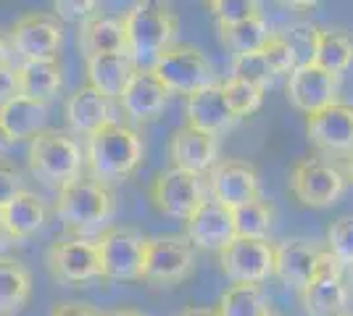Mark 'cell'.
Returning <instances> with one entry per match:
<instances>
[{
    "instance_id": "ac0fdd59",
    "label": "cell",
    "mask_w": 353,
    "mask_h": 316,
    "mask_svg": "<svg viewBox=\"0 0 353 316\" xmlns=\"http://www.w3.org/2000/svg\"><path fill=\"white\" fill-rule=\"evenodd\" d=\"M338 90L340 76L324 72L316 63L295 69L288 76V101L293 103V108L303 111L306 116L322 111L327 105L338 103Z\"/></svg>"
},
{
    "instance_id": "3957f363",
    "label": "cell",
    "mask_w": 353,
    "mask_h": 316,
    "mask_svg": "<svg viewBox=\"0 0 353 316\" xmlns=\"http://www.w3.org/2000/svg\"><path fill=\"white\" fill-rule=\"evenodd\" d=\"M56 213L72 232H90L105 227L117 213V196L103 182L92 177H77L59 187Z\"/></svg>"
},
{
    "instance_id": "60d3db41",
    "label": "cell",
    "mask_w": 353,
    "mask_h": 316,
    "mask_svg": "<svg viewBox=\"0 0 353 316\" xmlns=\"http://www.w3.org/2000/svg\"><path fill=\"white\" fill-rule=\"evenodd\" d=\"M50 316H101L95 308H90L85 303H59L53 306Z\"/></svg>"
},
{
    "instance_id": "d4e9b609",
    "label": "cell",
    "mask_w": 353,
    "mask_h": 316,
    "mask_svg": "<svg viewBox=\"0 0 353 316\" xmlns=\"http://www.w3.org/2000/svg\"><path fill=\"white\" fill-rule=\"evenodd\" d=\"M45 216H48V209L43 198L30 190H21L6 206H0V227L14 240H27L32 235H37L45 224Z\"/></svg>"
},
{
    "instance_id": "7402d4cb",
    "label": "cell",
    "mask_w": 353,
    "mask_h": 316,
    "mask_svg": "<svg viewBox=\"0 0 353 316\" xmlns=\"http://www.w3.org/2000/svg\"><path fill=\"white\" fill-rule=\"evenodd\" d=\"M169 101V90L161 85V79L153 74L150 69H137L132 79L127 82V87L119 98L121 111L134 121H145L159 116L163 105Z\"/></svg>"
},
{
    "instance_id": "e0dca14e",
    "label": "cell",
    "mask_w": 353,
    "mask_h": 316,
    "mask_svg": "<svg viewBox=\"0 0 353 316\" xmlns=\"http://www.w3.org/2000/svg\"><path fill=\"white\" fill-rule=\"evenodd\" d=\"M306 135L311 145L324 153H353V105L332 103L306 116Z\"/></svg>"
},
{
    "instance_id": "cb8c5ba5",
    "label": "cell",
    "mask_w": 353,
    "mask_h": 316,
    "mask_svg": "<svg viewBox=\"0 0 353 316\" xmlns=\"http://www.w3.org/2000/svg\"><path fill=\"white\" fill-rule=\"evenodd\" d=\"M85 69H88V85L108 101L114 98L119 101L127 82L137 72V66L127 53H105V56L85 59Z\"/></svg>"
},
{
    "instance_id": "f35d334b",
    "label": "cell",
    "mask_w": 353,
    "mask_h": 316,
    "mask_svg": "<svg viewBox=\"0 0 353 316\" xmlns=\"http://www.w3.org/2000/svg\"><path fill=\"white\" fill-rule=\"evenodd\" d=\"M24 190L21 185V174L19 169L11 166L8 161H0V206H6L11 198H16Z\"/></svg>"
},
{
    "instance_id": "4fadbf2b",
    "label": "cell",
    "mask_w": 353,
    "mask_h": 316,
    "mask_svg": "<svg viewBox=\"0 0 353 316\" xmlns=\"http://www.w3.org/2000/svg\"><path fill=\"white\" fill-rule=\"evenodd\" d=\"M195 269V248L188 238H148L143 280L159 285H176Z\"/></svg>"
},
{
    "instance_id": "83f0119b",
    "label": "cell",
    "mask_w": 353,
    "mask_h": 316,
    "mask_svg": "<svg viewBox=\"0 0 353 316\" xmlns=\"http://www.w3.org/2000/svg\"><path fill=\"white\" fill-rule=\"evenodd\" d=\"M19 95L48 103L53 95H59L63 85V72L56 59L50 61H21L19 66Z\"/></svg>"
},
{
    "instance_id": "d6986e66",
    "label": "cell",
    "mask_w": 353,
    "mask_h": 316,
    "mask_svg": "<svg viewBox=\"0 0 353 316\" xmlns=\"http://www.w3.org/2000/svg\"><path fill=\"white\" fill-rule=\"evenodd\" d=\"M322 253V248L306 238H288L277 242L274 245V277L282 285L301 293L314 280Z\"/></svg>"
},
{
    "instance_id": "277c9868",
    "label": "cell",
    "mask_w": 353,
    "mask_h": 316,
    "mask_svg": "<svg viewBox=\"0 0 353 316\" xmlns=\"http://www.w3.org/2000/svg\"><path fill=\"white\" fill-rule=\"evenodd\" d=\"M85 153L72 135L61 129H45L30 140V169L40 180L50 185H69L72 180L82 177Z\"/></svg>"
},
{
    "instance_id": "7a4b0ae2",
    "label": "cell",
    "mask_w": 353,
    "mask_h": 316,
    "mask_svg": "<svg viewBox=\"0 0 353 316\" xmlns=\"http://www.w3.org/2000/svg\"><path fill=\"white\" fill-rule=\"evenodd\" d=\"M121 21L127 34V56L137 69H150L161 53L176 45L179 19L163 3H134Z\"/></svg>"
},
{
    "instance_id": "b9f144b4",
    "label": "cell",
    "mask_w": 353,
    "mask_h": 316,
    "mask_svg": "<svg viewBox=\"0 0 353 316\" xmlns=\"http://www.w3.org/2000/svg\"><path fill=\"white\" fill-rule=\"evenodd\" d=\"M11 53H14V48H11V40L0 32V66H6L8 61H11Z\"/></svg>"
},
{
    "instance_id": "bcb514c9",
    "label": "cell",
    "mask_w": 353,
    "mask_h": 316,
    "mask_svg": "<svg viewBox=\"0 0 353 316\" xmlns=\"http://www.w3.org/2000/svg\"><path fill=\"white\" fill-rule=\"evenodd\" d=\"M345 177L353 182V153L348 156V161H345Z\"/></svg>"
},
{
    "instance_id": "f1b7e54d",
    "label": "cell",
    "mask_w": 353,
    "mask_h": 316,
    "mask_svg": "<svg viewBox=\"0 0 353 316\" xmlns=\"http://www.w3.org/2000/svg\"><path fill=\"white\" fill-rule=\"evenodd\" d=\"M32 295V274L16 258L0 256V316L21 311Z\"/></svg>"
},
{
    "instance_id": "f6af8a7d",
    "label": "cell",
    "mask_w": 353,
    "mask_h": 316,
    "mask_svg": "<svg viewBox=\"0 0 353 316\" xmlns=\"http://www.w3.org/2000/svg\"><path fill=\"white\" fill-rule=\"evenodd\" d=\"M103 316H148L143 311H132V308H117V311H108Z\"/></svg>"
},
{
    "instance_id": "9a60e30c",
    "label": "cell",
    "mask_w": 353,
    "mask_h": 316,
    "mask_svg": "<svg viewBox=\"0 0 353 316\" xmlns=\"http://www.w3.org/2000/svg\"><path fill=\"white\" fill-rule=\"evenodd\" d=\"M293 56H290V48L285 45L280 34H274L269 40V45L256 50V53H248V56H235L232 59V66H230V76H237V79H245L256 87H272L274 79L280 74H288L293 72Z\"/></svg>"
},
{
    "instance_id": "d590c367",
    "label": "cell",
    "mask_w": 353,
    "mask_h": 316,
    "mask_svg": "<svg viewBox=\"0 0 353 316\" xmlns=\"http://www.w3.org/2000/svg\"><path fill=\"white\" fill-rule=\"evenodd\" d=\"M327 251L338 258L340 264L348 269L353 266V213L340 216L327 229Z\"/></svg>"
},
{
    "instance_id": "5bb4252c",
    "label": "cell",
    "mask_w": 353,
    "mask_h": 316,
    "mask_svg": "<svg viewBox=\"0 0 353 316\" xmlns=\"http://www.w3.org/2000/svg\"><path fill=\"white\" fill-rule=\"evenodd\" d=\"M8 40L24 61H50L61 50L63 27L50 14H27L11 27Z\"/></svg>"
},
{
    "instance_id": "7c38bea8",
    "label": "cell",
    "mask_w": 353,
    "mask_h": 316,
    "mask_svg": "<svg viewBox=\"0 0 353 316\" xmlns=\"http://www.w3.org/2000/svg\"><path fill=\"white\" fill-rule=\"evenodd\" d=\"M48 269L53 280L63 285H79L101 277V253L98 242L82 235L61 238L48 248Z\"/></svg>"
},
{
    "instance_id": "7bdbcfd3",
    "label": "cell",
    "mask_w": 353,
    "mask_h": 316,
    "mask_svg": "<svg viewBox=\"0 0 353 316\" xmlns=\"http://www.w3.org/2000/svg\"><path fill=\"white\" fill-rule=\"evenodd\" d=\"M14 148V140H11V135L3 129V124H0V161H6V156H8V151Z\"/></svg>"
},
{
    "instance_id": "8992f818",
    "label": "cell",
    "mask_w": 353,
    "mask_h": 316,
    "mask_svg": "<svg viewBox=\"0 0 353 316\" xmlns=\"http://www.w3.org/2000/svg\"><path fill=\"white\" fill-rule=\"evenodd\" d=\"M345 182L348 177L332 161L301 158L288 174V190L306 209H330L345 193Z\"/></svg>"
},
{
    "instance_id": "8d00e7d4",
    "label": "cell",
    "mask_w": 353,
    "mask_h": 316,
    "mask_svg": "<svg viewBox=\"0 0 353 316\" xmlns=\"http://www.w3.org/2000/svg\"><path fill=\"white\" fill-rule=\"evenodd\" d=\"M208 11L219 21V27H232V24H240L250 16H259L261 6L256 0H211Z\"/></svg>"
},
{
    "instance_id": "f546056e",
    "label": "cell",
    "mask_w": 353,
    "mask_h": 316,
    "mask_svg": "<svg viewBox=\"0 0 353 316\" xmlns=\"http://www.w3.org/2000/svg\"><path fill=\"white\" fill-rule=\"evenodd\" d=\"M221 32V43L230 48L235 56H248V53H256L261 48L269 45V40L274 37V32L269 30V21H266L264 14L250 16L240 24H232V27H219Z\"/></svg>"
},
{
    "instance_id": "681fc988",
    "label": "cell",
    "mask_w": 353,
    "mask_h": 316,
    "mask_svg": "<svg viewBox=\"0 0 353 316\" xmlns=\"http://www.w3.org/2000/svg\"><path fill=\"white\" fill-rule=\"evenodd\" d=\"M269 316H280V314H269Z\"/></svg>"
},
{
    "instance_id": "ee69618b",
    "label": "cell",
    "mask_w": 353,
    "mask_h": 316,
    "mask_svg": "<svg viewBox=\"0 0 353 316\" xmlns=\"http://www.w3.org/2000/svg\"><path fill=\"white\" fill-rule=\"evenodd\" d=\"M176 316H216V311H214V308H206V306H190V308L179 311Z\"/></svg>"
},
{
    "instance_id": "603a6c76",
    "label": "cell",
    "mask_w": 353,
    "mask_h": 316,
    "mask_svg": "<svg viewBox=\"0 0 353 316\" xmlns=\"http://www.w3.org/2000/svg\"><path fill=\"white\" fill-rule=\"evenodd\" d=\"M63 114H66V121L74 132L88 137L95 135L105 124L117 121L111 116V101L103 98L98 90H92L90 85H82L69 95Z\"/></svg>"
},
{
    "instance_id": "2e32d148",
    "label": "cell",
    "mask_w": 353,
    "mask_h": 316,
    "mask_svg": "<svg viewBox=\"0 0 353 316\" xmlns=\"http://www.w3.org/2000/svg\"><path fill=\"white\" fill-rule=\"evenodd\" d=\"M185 238L190 240L192 248L219 253L237 238L232 211L216 203L214 198H206L201 209L185 222Z\"/></svg>"
},
{
    "instance_id": "ba28073f",
    "label": "cell",
    "mask_w": 353,
    "mask_h": 316,
    "mask_svg": "<svg viewBox=\"0 0 353 316\" xmlns=\"http://www.w3.org/2000/svg\"><path fill=\"white\" fill-rule=\"evenodd\" d=\"M148 196L153 200V206L161 211L169 219L188 222L195 211L201 209V203L208 198V187L203 177L182 171V169H166L156 180L150 182Z\"/></svg>"
},
{
    "instance_id": "4316f807",
    "label": "cell",
    "mask_w": 353,
    "mask_h": 316,
    "mask_svg": "<svg viewBox=\"0 0 353 316\" xmlns=\"http://www.w3.org/2000/svg\"><path fill=\"white\" fill-rule=\"evenodd\" d=\"M77 43L85 59L105 56V53H127L124 21L114 16H92L88 24H82Z\"/></svg>"
},
{
    "instance_id": "52a82bcc",
    "label": "cell",
    "mask_w": 353,
    "mask_h": 316,
    "mask_svg": "<svg viewBox=\"0 0 353 316\" xmlns=\"http://www.w3.org/2000/svg\"><path fill=\"white\" fill-rule=\"evenodd\" d=\"M101 253V277L117 282L143 280L148 238L132 227H108L98 238Z\"/></svg>"
},
{
    "instance_id": "c3c4849f",
    "label": "cell",
    "mask_w": 353,
    "mask_h": 316,
    "mask_svg": "<svg viewBox=\"0 0 353 316\" xmlns=\"http://www.w3.org/2000/svg\"><path fill=\"white\" fill-rule=\"evenodd\" d=\"M343 316H353V314H348V311H345V314H343Z\"/></svg>"
},
{
    "instance_id": "9c48e42d",
    "label": "cell",
    "mask_w": 353,
    "mask_h": 316,
    "mask_svg": "<svg viewBox=\"0 0 353 316\" xmlns=\"http://www.w3.org/2000/svg\"><path fill=\"white\" fill-rule=\"evenodd\" d=\"M348 295L345 266L330 251H324L314 280L301 290L303 311L309 316H343L348 308Z\"/></svg>"
},
{
    "instance_id": "74e56055",
    "label": "cell",
    "mask_w": 353,
    "mask_h": 316,
    "mask_svg": "<svg viewBox=\"0 0 353 316\" xmlns=\"http://www.w3.org/2000/svg\"><path fill=\"white\" fill-rule=\"evenodd\" d=\"M98 3L95 0H59L53 6L56 19L63 21H74V24H88L92 16H98Z\"/></svg>"
},
{
    "instance_id": "836d02e7",
    "label": "cell",
    "mask_w": 353,
    "mask_h": 316,
    "mask_svg": "<svg viewBox=\"0 0 353 316\" xmlns=\"http://www.w3.org/2000/svg\"><path fill=\"white\" fill-rule=\"evenodd\" d=\"M319 27L311 24V21H301L290 27L288 32H282L280 37L285 40V45L290 48V56H293L295 69H303L316 63V48H319ZM293 69V72H295Z\"/></svg>"
},
{
    "instance_id": "ffe728a7",
    "label": "cell",
    "mask_w": 353,
    "mask_h": 316,
    "mask_svg": "<svg viewBox=\"0 0 353 316\" xmlns=\"http://www.w3.org/2000/svg\"><path fill=\"white\" fill-rule=\"evenodd\" d=\"M169 158L174 169L190 171L203 177L219 164V140L211 135H203L192 127H179L169 137Z\"/></svg>"
},
{
    "instance_id": "ab89813d",
    "label": "cell",
    "mask_w": 353,
    "mask_h": 316,
    "mask_svg": "<svg viewBox=\"0 0 353 316\" xmlns=\"http://www.w3.org/2000/svg\"><path fill=\"white\" fill-rule=\"evenodd\" d=\"M16 95H19V69L6 63V66H0V105L14 101Z\"/></svg>"
},
{
    "instance_id": "d6a6232c",
    "label": "cell",
    "mask_w": 353,
    "mask_h": 316,
    "mask_svg": "<svg viewBox=\"0 0 353 316\" xmlns=\"http://www.w3.org/2000/svg\"><path fill=\"white\" fill-rule=\"evenodd\" d=\"M232 219H235L237 238L266 240L269 232H272V224H274V209L261 198V200H253V203H245V206L235 209Z\"/></svg>"
},
{
    "instance_id": "8fae6325",
    "label": "cell",
    "mask_w": 353,
    "mask_h": 316,
    "mask_svg": "<svg viewBox=\"0 0 353 316\" xmlns=\"http://www.w3.org/2000/svg\"><path fill=\"white\" fill-rule=\"evenodd\" d=\"M219 269L235 285H261L274 274V245L266 240L235 238L219 251Z\"/></svg>"
},
{
    "instance_id": "7dc6e473",
    "label": "cell",
    "mask_w": 353,
    "mask_h": 316,
    "mask_svg": "<svg viewBox=\"0 0 353 316\" xmlns=\"http://www.w3.org/2000/svg\"><path fill=\"white\" fill-rule=\"evenodd\" d=\"M345 282H351V285H353V266H348V269H345Z\"/></svg>"
},
{
    "instance_id": "4dcf8cb0",
    "label": "cell",
    "mask_w": 353,
    "mask_h": 316,
    "mask_svg": "<svg viewBox=\"0 0 353 316\" xmlns=\"http://www.w3.org/2000/svg\"><path fill=\"white\" fill-rule=\"evenodd\" d=\"M216 316H269L272 306L261 285H232L221 293Z\"/></svg>"
},
{
    "instance_id": "e575fe53",
    "label": "cell",
    "mask_w": 353,
    "mask_h": 316,
    "mask_svg": "<svg viewBox=\"0 0 353 316\" xmlns=\"http://www.w3.org/2000/svg\"><path fill=\"white\" fill-rule=\"evenodd\" d=\"M221 95H224V101L232 108V114L237 119L256 114L264 103V90L245 82V79H237V76H227L221 82Z\"/></svg>"
},
{
    "instance_id": "1f68e13d",
    "label": "cell",
    "mask_w": 353,
    "mask_h": 316,
    "mask_svg": "<svg viewBox=\"0 0 353 316\" xmlns=\"http://www.w3.org/2000/svg\"><path fill=\"white\" fill-rule=\"evenodd\" d=\"M353 63V37L343 30H322L319 32V48H316V66H322L330 74H343Z\"/></svg>"
},
{
    "instance_id": "30bf717a",
    "label": "cell",
    "mask_w": 353,
    "mask_h": 316,
    "mask_svg": "<svg viewBox=\"0 0 353 316\" xmlns=\"http://www.w3.org/2000/svg\"><path fill=\"white\" fill-rule=\"evenodd\" d=\"M206 187L208 198H214L230 211L261 200V180L256 166L240 158H219V164L208 171Z\"/></svg>"
},
{
    "instance_id": "6da1fadb",
    "label": "cell",
    "mask_w": 353,
    "mask_h": 316,
    "mask_svg": "<svg viewBox=\"0 0 353 316\" xmlns=\"http://www.w3.org/2000/svg\"><path fill=\"white\" fill-rule=\"evenodd\" d=\"M143 156H145V145L140 132H134L132 127L121 121H111L88 137L85 161L90 166V177L108 187L114 182L130 180L143 164Z\"/></svg>"
},
{
    "instance_id": "484cf974",
    "label": "cell",
    "mask_w": 353,
    "mask_h": 316,
    "mask_svg": "<svg viewBox=\"0 0 353 316\" xmlns=\"http://www.w3.org/2000/svg\"><path fill=\"white\" fill-rule=\"evenodd\" d=\"M0 124L11 135L14 143H19V140H32V137H37L40 132H45L48 103L32 101V98H24V95H16L14 101L0 105Z\"/></svg>"
},
{
    "instance_id": "5b68a950",
    "label": "cell",
    "mask_w": 353,
    "mask_h": 316,
    "mask_svg": "<svg viewBox=\"0 0 353 316\" xmlns=\"http://www.w3.org/2000/svg\"><path fill=\"white\" fill-rule=\"evenodd\" d=\"M150 72L161 79V85L169 92L179 95H192L198 90H206L211 85H216L214 66L206 59V53L201 48L188 45V43H176L166 53H161L156 63L150 66Z\"/></svg>"
},
{
    "instance_id": "44dd1931",
    "label": "cell",
    "mask_w": 353,
    "mask_h": 316,
    "mask_svg": "<svg viewBox=\"0 0 353 316\" xmlns=\"http://www.w3.org/2000/svg\"><path fill=\"white\" fill-rule=\"evenodd\" d=\"M185 119H188V127L211 137H219L224 132H230L240 121L232 114V108L227 105V101H224L221 85H211L206 90H198L188 95L185 98Z\"/></svg>"
}]
</instances>
